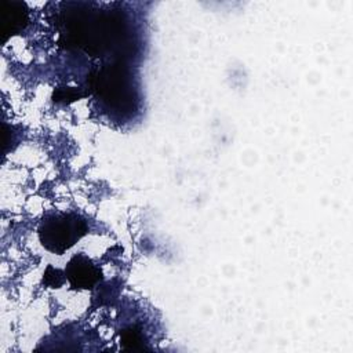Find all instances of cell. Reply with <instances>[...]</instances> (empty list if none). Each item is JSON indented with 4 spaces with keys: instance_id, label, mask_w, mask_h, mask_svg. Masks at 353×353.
<instances>
[{
    "instance_id": "obj_1",
    "label": "cell",
    "mask_w": 353,
    "mask_h": 353,
    "mask_svg": "<svg viewBox=\"0 0 353 353\" xmlns=\"http://www.w3.org/2000/svg\"><path fill=\"white\" fill-rule=\"evenodd\" d=\"M84 233V222L76 215H54L41 223L40 240L48 250L62 252L72 247Z\"/></svg>"
},
{
    "instance_id": "obj_2",
    "label": "cell",
    "mask_w": 353,
    "mask_h": 353,
    "mask_svg": "<svg viewBox=\"0 0 353 353\" xmlns=\"http://www.w3.org/2000/svg\"><path fill=\"white\" fill-rule=\"evenodd\" d=\"M74 261H76L74 265H73V262H70L69 277H70L72 283L81 285V287L91 285L98 279V274H97L94 266L90 265L87 259H84V262H81V258H76Z\"/></svg>"
}]
</instances>
